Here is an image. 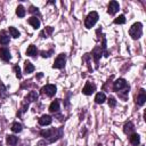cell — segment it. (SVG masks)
I'll return each mask as SVG.
<instances>
[{
	"mask_svg": "<svg viewBox=\"0 0 146 146\" xmlns=\"http://www.w3.org/2000/svg\"><path fill=\"white\" fill-rule=\"evenodd\" d=\"M98 21V14L96 11H91L88 14V16L86 17V21H84V26L87 29H90Z\"/></svg>",
	"mask_w": 146,
	"mask_h": 146,
	"instance_id": "7a4b0ae2",
	"label": "cell"
},
{
	"mask_svg": "<svg viewBox=\"0 0 146 146\" xmlns=\"http://www.w3.org/2000/svg\"><path fill=\"white\" fill-rule=\"evenodd\" d=\"M0 43L3 44V46H6V44L9 43V36L5 33V31H2V32L0 33Z\"/></svg>",
	"mask_w": 146,
	"mask_h": 146,
	"instance_id": "2e32d148",
	"label": "cell"
},
{
	"mask_svg": "<svg viewBox=\"0 0 146 146\" xmlns=\"http://www.w3.org/2000/svg\"><path fill=\"white\" fill-rule=\"evenodd\" d=\"M24 71H25V73H32L33 71H34V66L30 63V62H25L24 63Z\"/></svg>",
	"mask_w": 146,
	"mask_h": 146,
	"instance_id": "d6986e66",
	"label": "cell"
},
{
	"mask_svg": "<svg viewBox=\"0 0 146 146\" xmlns=\"http://www.w3.org/2000/svg\"><path fill=\"white\" fill-rule=\"evenodd\" d=\"M130 143L133 145V146H137V145H139V143H140V137H139V135L138 133H131V136H130Z\"/></svg>",
	"mask_w": 146,
	"mask_h": 146,
	"instance_id": "5bb4252c",
	"label": "cell"
},
{
	"mask_svg": "<svg viewBox=\"0 0 146 146\" xmlns=\"http://www.w3.org/2000/svg\"><path fill=\"white\" fill-rule=\"evenodd\" d=\"M14 71H15V73H16V76H17L18 79H21V78H22V74H21V68H19V66L15 65V66H14Z\"/></svg>",
	"mask_w": 146,
	"mask_h": 146,
	"instance_id": "484cf974",
	"label": "cell"
},
{
	"mask_svg": "<svg viewBox=\"0 0 146 146\" xmlns=\"http://www.w3.org/2000/svg\"><path fill=\"white\" fill-rule=\"evenodd\" d=\"M145 102H146V91H145V89H140L139 94L137 96V104L139 106H141L145 104Z\"/></svg>",
	"mask_w": 146,
	"mask_h": 146,
	"instance_id": "ba28073f",
	"label": "cell"
},
{
	"mask_svg": "<svg viewBox=\"0 0 146 146\" xmlns=\"http://www.w3.org/2000/svg\"><path fill=\"white\" fill-rule=\"evenodd\" d=\"M66 62V55L65 54H60L57 56V58L55 59V63L52 65L54 68H63Z\"/></svg>",
	"mask_w": 146,
	"mask_h": 146,
	"instance_id": "3957f363",
	"label": "cell"
},
{
	"mask_svg": "<svg viewBox=\"0 0 146 146\" xmlns=\"http://www.w3.org/2000/svg\"><path fill=\"white\" fill-rule=\"evenodd\" d=\"M41 91H42L43 94H46L47 96L52 97V96L56 94L57 88H56V86H55V84H47V86H44V87L41 89Z\"/></svg>",
	"mask_w": 146,
	"mask_h": 146,
	"instance_id": "277c9868",
	"label": "cell"
},
{
	"mask_svg": "<svg viewBox=\"0 0 146 146\" xmlns=\"http://www.w3.org/2000/svg\"><path fill=\"white\" fill-rule=\"evenodd\" d=\"M27 22H29V24H31L34 29H39V27H40V21H39V18H36L35 16L30 17Z\"/></svg>",
	"mask_w": 146,
	"mask_h": 146,
	"instance_id": "4fadbf2b",
	"label": "cell"
},
{
	"mask_svg": "<svg viewBox=\"0 0 146 146\" xmlns=\"http://www.w3.org/2000/svg\"><path fill=\"white\" fill-rule=\"evenodd\" d=\"M51 121H52V119H51L50 115H42L39 119V124L40 125H48V124L51 123Z\"/></svg>",
	"mask_w": 146,
	"mask_h": 146,
	"instance_id": "30bf717a",
	"label": "cell"
},
{
	"mask_svg": "<svg viewBox=\"0 0 146 146\" xmlns=\"http://www.w3.org/2000/svg\"><path fill=\"white\" fill-rule=\"evenodd\" d=\"M6 141H7V145L8 146H15L18 141V138L16 136H13V135H8L7 138H6Z\"/></svg>",
	"mask_w": 146,
	"mask_h": 146,
	"instance_id": "7c38bea8",
	"label": "cell"
},
{
	"mask_svg": "<svg viewBox=\"0 0 146 146\" xmlns=\"http://www.w3.org/2000/svg\"><path fill=\"white\" fill-rule=\"evenodd\" d=\"M108 105H110L111 107H114V106L116 105V100H115L113 97H110V98H108Z\"/></svg>",
	"mask_w": 146,
	"mask_h": 146,
	"instance_id": "4316f807",
	"label": "cell"
},
{
	"mask_svg": "<svg viewBox=\"0 0 146 146\" xmlns=\"http://www.w3.org/2000/svg\"><path fill=\"white\" fill-rule=\"evenodd\" d=\"M105 99H106V97H105V94L104 92H98L96 95V97H95V102L97 104H103L105 102Z\"/></svg>",
	"mask_w": 146,
	"mask_h": 146,
	"instance_id": "e0dca14e",
	"label": "cell"
},
{
	"mask_svg": "<svg viewBox=\"0 0 146 146\" xmlns=\"http://www.w3.org/2000/svg\"><path fill=\"white\" fill-rule=\"evenodd\" d=\"M0 58H1L2 60H5V62L10 60L11 56H10V52H9V50H8L7 48H1V49H0Z\"/></svg>",
	"mask_w": 146,
	"mask_h": 146,
	"instance_id": "9c48e42d",
	"label": "cell"
},
{
	"mask_svg": "<svg viewBox=\"0 0 146 146\" xmlns=\"http://www.w3.org/2000/svg\"><path fill=\"white\" fill-rule=\"evenodd\" d=\"M11 131L13 132H21L22 131V124L18 122H14L11 125Z\"/></svg>",
	"mask_w": 146,
	"mask_h": 146,
	"instance_id": "44dd1931",
	"label": "cell"
},
{
	"mask_svg": "<svg viewBox=\"0 0 146 146\" xmlns=\"http://www.w3.org/2000/svg\"><path fill=\"white\" fill-rule=\"evenodd\" d=\"M49 111H50V112H52V113H55V112H58V111H59V100H58V99L54 100V102L50 104V106H49Z\"/></svg>",
	"mask_w": 146,
	"mask_h": 146,
	"instance_id": "9a60e30c",
	"label": "cell"
},
{
	"mask_svg": "<svg viewBox=\"0 0 146 146\" xmlns=\"http://www.w3.org/2000/svg\"><path fill=\"white\" fill-rule=\"evenodd\" d=\"M51 32H52V27H51V26H48V27H46V30H43V31L41 32V35H42L43 38H47V35H49Z\"/></svg>",
	"mask_w": 146,
	"mask_h": 146,
	"instance_id": "d4e9b609",
	"label": "cell"
},
{
	"mask_svg": "<svg viewBox=\"0 0 146 146\" xmlns=\"http://www.w3.org/2000/svg\"><path fill=\"white\" fill-rule=\"evenodd\" d=\"M129 34H130V36H131L132 39H135V40L139 39V38L141 36V34H143V25H141V23H139V22L135 23V24L130 27Z\"/></svg>",
	"mask_w": 146,
	"mask_h": 146,
	"instance_id": "6da1fadb",
	"label": "cell"
},
{
	"mask_svg": "<svg viewBox=\"0 0 146 146\" xmlns=\"http://www.w3.org/2000/svg\"><path fill=\"white\" fill-rule=\"evenodd\" d=\"M16 15H17L18 17H24V16H25V9H24L23 6H18V7L16 8Z\"/></svg>",
	"mask_w": 146,
	"mask_h": 146,
	"instance_id": "7402d4cb",
	"label": "cell"
},
{
	"mask_svg": "<svg viewBox=\"0 0 146 146\" xmlns=\"http://www.w3.org/2000/svg\"><path fill=\"white\" fill-rule=\"evenodd\" d=\"M133 130H135V127H133V123H132L131 121H128V122L124 124V127H123V131H124V133L130 135V133L133 132Z\"/></svg>",
	"mask_w": 146,
	"mask_h": 146,
	"instance_id": "8fae6325",
	"label": "cell"
},
{
	"mask_svg": "<svg viewBox=\"0 0 146 146\" xmlns=\"http://www.w3.org/2000/svg\"><path fill=\"white\" fill-rule=\"evenodd\" d=\"M36 52H38V50H36V47H35V46H33V44L29 46V48H27V50H26V55L33 57V56L36 55Z\"/></svg>",
	"mask_w": 146,
	"mask_h": 146,
	"instance_id": "ac0fdd59",
	"label": "cell"
},
{
	"mask_svg": "<svg viewBox=\"0 0 146 146\" xmlns=\"http://www.w3.org/2000/svg\"><path fill=\"white\" fill-rule=\"evenodd\" d=\"M95 90H96V86H95L94 83H91V82H87L86 86H84L83 89H82V92H83L84 95H91Z\"/></svg>",
	"mask_w": 146,
	"mask_h": 146,
	"instance_id": "8992f818",
	"label": "cell"
},
{
	"mask_svg": "<svg viewBox=\"0 0 146 146\" xmlns=\"http://www.w3.org/2000/svg\"><path fill=\"white\" fill-rule=\"evenodd\" d=\"M29 11H30V13H36V14L39 13L38 8H35L34 6H31V7H30V10H29Z\"/></svg>",
	"mask_w": 146,
	"mask_h": 146,
	"instance_id": "f1b7e54d",
	"label": "cell"
},
{
	"mask_svg": "<svg viewBox=\"0 0 146 146\" xmlns=\"http://www.w3.org/2000/svg\"><path fill=\"white\" fill-rule=\"evenodd\" d=\"M119 9H120L119 2H116V1H111V2L108 3L107 13H108L110 15H114V14H116V13L119 11Z\"/></svg>",
	"mask_w": 146,
	"mask_h": 146,
	"instance_id": "5b68a950",
	"label": "cell"
},
{
	"mask_svg": "<svg viewBox=\"0 0 146 146\" xmlns=\"http://www.w3.org/2000/svg\"><path fill=\"white\" fill-rule=\"evenodd\" d=\"M114 23H115V24H124V23H125V17H124V15H120L119 17H116V18L114 19Z\"/></svg>",
	"mask_w": 146,
	"mask_h": 146,
	"instance_id": "cb8c5ba5",
	"label": "cell"
},
{
	"mask_svg": "<svg viewBox=\"0 0 146 146\" xmlns=\"http://www.w3.org/2000/svg\"><path fill=\"white\" fill-rule=\"evenodd\" d=\"M124 87H127V81H125L124 79H117V80L114 82L113 89H114L115 91H119V90H121V89L124 88Z\"/></svg>",
	"mask_w": 146,
	"mask_h": 146,
	"instance_id": "52a82bcc",
	"label": "cell"
},
{
	"mask_svg": "<svg viewBox=\"0 0 146 146\" xmlns=\"http://www.w3.org/2000/svg\"><path fill=\"white\" fill-rule=\"evenodd\" d=\"M52 51H41V56L42 57H49L51 55Z\"/></svg>",
	"mask_w": 146,
	"mask_h": 146,
	"instance_id": "83f0119b",
	"label": "cell"
},
{
	"mask_svg": "<svg viewBox=\"0 0 146 146\" xmlns=\"http://www.w3.org/2000/svg\"><path fill=\"white\" fill-rule=\"evenodd\" d=\"M9 33H10V35H11L13 38H18V36H19V32H18V30H16V29L13 27V26L9 27Z\"/></svg>",
	"mask_w": 146,
	"mask_h": 146,
	"instance_id": "603a6c76",
	"label": "cell"
},
{
	"mask_svg": "<svg viewBox=\"0 0 146 146\" xmlns=\"http://www.w3.org/2000/svg\"><path fill=\"white\" fill-rule=\"evenodd\" d=\"M38 97H39V95L36 94V91H30L26 98L29 99V102H35V100H38Z\"/></svg>",
	"mask_w": 146,
	"mask_h": 146,
	"instance_id": "ffe728a7",
	"label": "cell"
}]
</instances>
